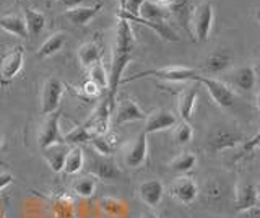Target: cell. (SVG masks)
<instances>
[{
    "label": "cell",
    "mask_w": 260,
    "mask_h": 218,
    "mask_svg": "<svg viewBox=\"0 0 260 218\" xmlns=\"http://www.w3.org/2000/svg\"><path fill=\"white\" fill-rule=\"evenodd\" d=\"M96 137L91 131H89V127L86 124H81L78 127L73 129L72 132H69L67 135L63 137V143L67 145H80V143H86Z\"/></svg>",
    "instance_id": "4dcf8cb0"
},
{
    "label": "cell",
    "mask_w": 260,
    "mask_h": 218,
    "mask_svg": "<svg viewBox=\"0 0 260 218\" xmlns=\"http://www.w3.org/2000/svg\"><path fill=\"white\" fill-rule=\"evenodd\" d=\"M65 39H67V35L65 33H54L52 36H49L38 49L36 57L39 60H43V59H47V57H51V55L57 54L63 47Z\"/></svg>",
    "instance_id": "cb8c5ba5"
},
{
    "label": "cell",
    "mask_w": 260,
    "mask_h": 218,
    "mask_svg": "<svg viewBox=\"0 0 260 218\" xmlns=\"http://www.w3.org/2000/svg\"><path fill=\"white\" fill-rule=\"evenodd\" d=\"M169 196L182 205H190L199 196V184L190 176H179L169 185Z\"/></svg>",
    "instance_id": "9c48e42d"
},
{
    "label": "cell",
    "mask_w": 260,
    "mask_h": 218,
    "mask_svg": "<svg viewBox=\"0 0 260 218\" xmlns=\"http://www.w3.org/2000/svg\"><path fill=\"white\" fill-rule=\"evenodd\" d=\"M138 197L148 208H154L161 204L165 197V185L159 179H145L138 185Z\"/></svg>",
    "instance_id": "9a60e30c"
},
{
    "label": "cell",
    "mask_w": 260,
    "mask_h": 218,
    "mask_svg": "<svg viewBox=\"0 0 260 218\" xmlns=\"http://www.w3.org/2000/svg\"><path fill=\"white\" fill-rule=\"evenodd\" d=\"M145 2H146V0H120V9H124L130 15H135V17H138L142 5Z\"/></svg>",
    "instance_id": "e575fe53"
},
{
    "label": "cell",
    "mask_w": 260,
    "mask_h": 218,
    "mask_svg": "<svg viewBox=\"0 0 260 218\" xmlns=\"http://www.w3.org/2000/svg\"><path fill=\"white\" fill-rule=\"evenodd\" d=\"M258 205V189L254 184H239L236 189V200H234V210L238 213L244 210L254 208Z\"/></svg>",
    "instance_id": "e0dca14e"
},
{
    "label": "cell",
    "mask_w": 260,
    "mask_h": 218,
    "mask_svg": "<svg viewBox=\"0 0 260 218\" xmlns=\"http://www.w3.org/2000/svg\"><path fill=\"white\" fill-rule=\"evenodd\" d=\"M174 142L177 145H187L190 143V140L193 139V129L189 122H185V120H182V122H179L174 126Z\"/></svg>",
    "instance_id": "836d02e7"
},
{
    "label": "cell",
    "mask_w": 260,
    "mask_h": 218,
    "mask_svg": "<svg viewBox=\"0 0 260 218\" xmlns=\"http://www.w3.org/2000/svg\"><path fill=\"white\" fill-rule=\"evenodd\" d=\"M86 70H88L89 80L94 82L103 91L108 93V82H109V80H108V74H106V69L103 66V60H98V62L91 64V66H89Z\"/></svg>",
    "instance_id": "1f68e13d"
},
{
    "label": "cell",
    "mask_w": 260,
    "mask_h": 218,
    "mask_svg": "<svg viewBox=\"0 0 260 218\" xmlns=\"http://www.w3.org/2000/svg\"><path fill=\"white\" fill-rule=\"evenodd\" d=\"M257 77L254 67H239L234 70L233 74V83L236 88H239L242 91H252V88L255 86Z\"/></svg>",
    "instance_id": "484cf974"
},
{
    "label": "cell",
    "mask_w": 260,
    "mask_h": 218,
    "mask_svg": "<svg viewBox=\"0 0 260 218\" xmlns=\"http://www.w3.org/2000/svg\"><path fill=\"white\" fill-rule=\"evenodd\" d=\"M195 82L202 83L203 86L207 88L211 101H213L216 106L226 109V108H231L234 104V101H236L234 90L228 83L221 82V80L213 78V77H205V75L199 74L197 78H195Z\"/></svg>",
    "instance_id": "5b68a950"
},
{
    "label": "cell",
    "mask_w": 260,
    "mask_h": 218,
    "mask_svg": "<svg viewBox=\"0 0 260 218\" xmlns=\"http://www.w3.org/2000/svg\"><path fill=\"white\" fill-rule=\"evenodd\" d=\"M145 119L146 114L138 108V104L134 100L127 98V96L119 100L116 112H114V126L116 127L127 122H135V120H145Z\"/></svg>",
    "instance_id": "7c38bea8"
},
{
    "label": "cell",
    "mask_w": 260,
    "mask_h": 218,
    "mask_svg": "<svg viewBox=\"0 0 260 218\" xmlns=\"http://www.w3.org/2000/svg\"><path fill=\"white\" fill-rule=\"evenodd\" d=\"M239 218H260V207L244 210V212L239 213Z\"/></svg>",
    "instance_id": "ab89813d"
},
{
    "label": "cell",
    "mask_w": 260,
    "mask_h": 218,
    "mask_svg": "<svg viewBox=\"0 0 260 218\" xmlns=\"http://www.w3.org/2000/svg\"><path fill=\"white\" fill-rule=\"evenodd\" d=\"M117 20H125L128 23H138V25H143L146 28L153 29L154 33H156L161 39H165V41L176 43V41L181 39L168 21H148V20H143L140 17H135V15L127 13L124 9H120V7H119V12H117Z\"/></svg>",
    "instance_id": "8fae6325"
},
{
    "label": "cell",
    "mask_w": 260,
    "mask_h": 218,
    "mask_svg": "<svg viewBox=\"0 0 260 218\" xmlns=\"http://www.w3.org/2000/svg\"><path fill=\"white\" fill-rule=\"evenodd\" d=\"M135 47V36L130 28V23L125 20H117L116 35H114L112 44V59H111V74L108 75V95L106 98L109 101V106L114 111V103H116L117 86L120 85L122 74H124L128 62L132 60Z\"/></svg>",
    "instance_id": "6da1fadb"
},
{
    "label": "cell",
    "mask_w": 260,
    "mask_h": 218,
    "mask_svg": "<svg viewBox=\"0 0 260 218\" xmlns=\"http://www.w3.org/2000/svg\"><path fill=\"white\" fill-rule=\"evenodd\" d=\"M258 143H260V131H258L254 137H252V139H249L246 143H244V147H242V150H241V153H239V157H238V158H244L246 155H249V153H250L252 150H254Z\"/></svg>",
    "instance_id": "8d00e7d4"
},
{
    "label": "cell",
    "mask_w": 260,
    "mask_h": 218,
    "mask_svg": "<svg viewBox=\"0 0 260 218\" xmlns=\"http://www.w3.org/2000/svg\"><path fill=\"white\" fill-rule=\"evenodd\" d=\"M59 120H60V111H55L47 114L44 120L39 126L38 131V145L43 150L55 143H63V137L60 134V127H59Z\"/></svg>",
    "instance_id": "52a82bcc"
},
{
    "label": "cell",
    "mask_w": 260,
    "mask_h": 218,
    "mask_svg": "<svg viewBox=\"0 0 260 218\" xmlns=\"http://www.w3.org/2000/svg\"><path fill=\"white\" fill-rule=\"evenodd\" d=\"M174 2H176V0H156V4L161 5V7H165V9H169V7H173Z\"/></svg>",
    "instance_id": "60d3db41"
},
{
    "label": "cell",
    "mask_w": 260,
    "mask_h": 218,
    "mask_svg": "<svg viewBox=\"0 0 260 218\" xmlns=\"http://www.w3.org/2000/svg\"><path fill=\"white\" fill-rule=\"evenodd\" d=\"M103 9V2L96 4L93 7H75V9L65 10V17H67L73 25L77 26H86L98 13Z\"/></svg>",
    "instance_id": "d6986e66"
},
{
    "label": "cell",
    "mask_w": 260,
    "mask_h": 218,
    "mask_svg": "<svg viewBox=\"0 0 260 218\" xmlns=\"http://www.w3.org/2000/svg\"><path fill=\"white\" fill-rule=\"evenodd\" d=\"M2 142H4V135H2V132H0V145H2Z\"/></svg>",
    "instance_id": "f6af8a7d"
},
{
    "label": "cell",
    "mask_w": 260,
    "mask_h": 218,
    "mask_svg": "<svg viewBox=\"0 0 260 218\" xmlns=\"http://www.w3.org/2000/svg\"><path fill=\"white\" fill-rule=\"evenodd\" d=\"M111 106H109V101L108 98L101 100L100 106L96 108V111L91 114V117H89L86 120V126L89 127V131H91L96 137L98 135H106L109 132V120H111Z\"/></svg>",
    "instance_id": "5bb4252c"
},
{
    "label": "cell",
    "mask_w": 260,
    "mask_h": 218,
    "mask_svg": "<svg viewBox=\"0 0 260 218\" xmlns=\"http://www.w3.org/2000/svg\"><path fill=\"white\" fill-rule=\"evenodd\" d=\"M96 185H98V179H96L94 176L83 174V176H78V177L73 179L72 189H73V192H75L78 197L89 199L96 192Z\"/></svg>",
    "instance_id": "83f0119b"
},
{
    "label": "cell",
    "mask_w": 260,
    "mask_h": 218,
    "mask_svg": "<svg viewBox=\"0 0 260 218\" xmlns=\"http://www.w3.org/2000/svg\"><path fill=\"white\" fill-rule=\"evenodd\" d=\"M103 46L101 43H98L96 39H93V41H88L85 44H81L78 47V60L81 64V67L83 69H88L91 64L101 60L103 57Z\"/></svg>",
    "instance_id": "7402d4cb"
},
{
    "label": "cell",
    "mask_w": 260,
    "mask_h": 218,
    "mask_svg": "<svg viewBox=\"0 0 260 218\" xmlns=\"http://www.w3.org/2000/svg\"><path fill=\"white\" fill-rule=\"evenodd\" d=\"M177 124V117L168 109H156L153 111L151 114H146L145 119V127L143 132L148 134H154V132H162L168 131V129L174 127Z\"/></svg>",
    "instance_id": "4fadbf2b"
},
{
    "label": "cell",
    "mask_w": 260,
    "mask_h": 218,
    "mask_svg": "<svg viewBox=\"0 0 260 218\" xmlns=\"http://www.w3.org/2000/svg\"><path fill=\"white\" fill-rule=\"evenodd\" d=\"M67 153H69L67 143H55V145H51V147H47L43 155L52 171L60 173V171H63V163H65Z\"/></svg>",
    "instance_id": "44dd1931"
},
{
    "label": "cell",
    "mask_w": 260,
    "mask_h": 218,
    "mask_svg": "<svg viewBox=\"0 0 260 218\" xmlns=\"http://www.w3.org/2000/svg\"><path fill=\"white\" fill-rule=\"evenodd\" d=\"M57 5L63 7L65 10L75 9V7H83V4H86V0H55Z\"/></svg>",
    "instance_id": "74e56055"
},
{
    "label": "cell",
    "mask_w": 260,
    "mask_h": 218,
    "mask_svg": "<svg viewBox=\"0 0 260 218\" xmlns=\"http://www.w3.org/2000/svg\"><path fill=\"white\" fill-rule=\"evenodd\" d=\"M230 64H231V59L226 52H213L203 60L202 69L205 70V74L213 75V74H219V72L226 70L230 67Z\"/></svg>",
    "instance_id": "4316f807"
},
{
    "label": "cell",
    "mask_w": 260,
    "mask_h": 218,
    "mask_svg": "<svg viewBox=\"0 0 260 218\" xmlns=\"http://www.w3.org/2000/svg\"><path fill=\"white\" fill-rule=\"evenodd\" d=\"M146 157H148V140H146V134L142 131L125 145L124 165L130 169H138L145 165Z\"/></svg>",
    "instance_id": "ba28073f"
},
{
    "label": "cell",
    "mask_w": 260,
    "mask_h": 218,
    "mask_svg": "<svg viewBox=\"0 0 260 218\" xmlns=\"http://www.w3.org/2000/svg\"><path fill=\"white\" fill-rule=\"evenodd\" d=\"M138 17L143 18V20H148V21H168V18H169V10L165 9V7L158 5L156 2L146 0V2L142 5Z\"/></svg>",
    "instance_id": "f1b7e54d"
},
{
    "label": "cell",
    "mask_w": 260,
    "mask_h": 218,
    "mask_svg": "<svg viewBox=\"0 0 260 218\" xmlns=\"http://www.w3.org/2000/svg\"><path fill=\"white\" fill-rule=\"evenodd\" d=\"M83 168H86L88 174H91L96 177V179H101L106 182L119 181L122 177V171L116 165V161H114L111 157H103L93 150L86 151Z\"/></svg>",
    "instance_id": "7a4b0ae2"
},
{
    "label": "cell",
    "mask_w": 260,
    "mask_h": 218,
    "mask_svg": "<svg viewBox=\"0 0 260 218\" xmlns=\"http://www.w3.org/2000/svg\"><path fill=\"white\" fill-rule=\"evenodd\" d=\"M88 143L91 145L93 151L100 153V155H103V157H111L114 153V148H116V140L111 142V139H108L106 135L93 137Z\"/></svg>",
    "instance_id": "d6a6232c"
},
{
    "label": "cell",
    "mask_w": 260,
    "mask_h": 218,
    "mask_svg": "<svg viewBox=\"0 0 260 218\" xmlns=\"http://www.w3.org/2000/svg\"><path fill=\"white\" fill-rule=\"evenodd\" d=\"M140 218H159V216H158L156 213H154L153 210H143Z\"/></svg>",
    "instance_id": "b9f144b4"
},
{
    "label": "cell",
    "mask_w": 260,
    "mask_h": 218,
    "mask_svg": "<svg viewBox=\"0 0 260 218\" xmlns=\"http://www.w3.org/2000/svg\"><path fill=\"white\" fill-rule=\"evenodd\" d=\"M24 51L21 46L13 47L0 57V85L8 86L23 69Z\"/></svg>",
    "instance_id": "8992f818"
},
{
    "label": "cell",
    "mask_w": 260,
    "mask_h": 218,
    "mask_svg": "<svg viewBox=\"0 0 260 218\" xmlns=\"http://www.w3.org/2000/svg\"><path fill=\"white\" fill-rule=\"evenodd\" d=\"M197 95H199L197 86L185 88V90H182L181 95H179L177 111H179V116H181V119L185 120V122H189V120L192 119L193 109H195V103H197Z\"/></svg>",
    "instance_id": "ac0fdd59"
},
{
    "label": "cell",
    "mask_w": 260,
    "mask_h": 218,
    "mask_svg": "<svg viewBox=\"0 0 260 218\" xmlns=\"http://www.w3.org/2000/svg\"><path fill=\"white\" fill-rule=\"evenodd\" d=\"M13 182V176L12 173L5 171V169H0V191L5 189L7 185H10Z\"/></svg>",
    "instance_id": "f35d334b"
},
{
    "label": "cell",
    "mask_w": 260,
    "mask_h": 218,
    "mask_svg": "<svg viewBox=\"0 0 260 218\" xmlns=\"http://www.w3.org/2000/svg\"><path fill=\"white\" fill-rule=\"evenodd\" d=\"M199 72L189 69V67H179V66H171V67H162V69H150V70H143L140 74H135L132 77L122 78L120 83H128L134 82V80H140V78H146V77H154L159 80H165V82H195Z\"/></svg>",
    "instance_id": "3957f363"
},
{
    "label": "cell",
    "mask_w": 260,
    "mask_h": 218,
    "mask_svg": "<svg viewBox=\"0 0 260 218\" xmlns=\"http://www.w3.org/2000/svg\"><path fill=\"white\" fill-rule=\"evenodd\" d=\"M254 72H255V77L257 78H260V60L255 64V66H254Z\"/></svg>",
    "instance_id": "7bdbcfd3"
},
{
    "label": "cell",
    "mask_w": 260,
    "mask_h": 218,
    "mask_svg": "<svg viewBox=\"0 0 260 218\" xmlns=\"http://www.w3.org/2000/svg\"><path fill=\"white\" fill-rule=\"evenodd\" d=\"M258 23H260V12H258Z\"/></svg>",
    "instance_id": "7dc6e473"
},
{
    "label": "cell",
    "mask_w": 260,
    "mask_h": 218,
    "mask_svg": "<svg viewBox=\"0 0 260 218\" xmlns=\"http://www.w3.org/2000/svg\"><path fill=\"white\" fill-rule=\"evenodd\" d=\"M258 204H260V189H258Z\"/></svg>",
    "instance_id": "bcb514c9"
},
{
    "label": "cell",
    "mask_w": 260,
    "mask_h": 218,
    "mask_svg": "<svg viewBox=\"0 0 260 218\" xmlns=\"http://www.w3.org/2000/svg\"><path fill=\"white\" fill-rule=\"evenodd\" d=\"M241 140H242L241 134L230 132V131H221V132H216L215 135L210 137L208 145H210V150L219 151V150L234 147V145H238Z\"/></svg>",
    "instance_id": "603a6c76"
},
{
    "label": "cell",
    "mask_w": 260,
    "mask_h": 218,
    "mask_svg": "<svg viewBox=\"0 0 260 218\" xmlns=\"http://www.w3.org/2000/svg\"><path fill=\"white\" fill-rule=\"evenodd\" d=\"M85 166V151L80 145L69 148L67 157H65L63 163V173L65 174H77Z\"/></svg>",
    "instance_id": "d4e9b609"
},
{
    "label": "cell",
    "mask_w": 260,
    "mask_h": 218,
    "mask_svg": "<svg viewBox=\"0 0 260 218\" xmlns=\"http://www.w3.org/2000/svg\"><path fill=\"white\" fill-rule=\"evenodd\" d=\"M81 90H83V95L86 96V98H98L103 91L94 82H91V80H86V82L83 83V86H81Z\"/></svg>",
    "instance_id": "d590c367"
},
{
    "label": "cell",
    "mask_w": 260,
    "mask_h": 218,
    "mask_svg": "<svg viewBox=\"0 0 260 218\" xmlns=\"http://www.w3.org/2000/svg\"><path fill=\"white\" fill-rule=\"evenodd\" d=\"M195 165H197V157H195L192 151H182L169 163V169L173 173L184 176L185 173L192 171V169L195 168Z\"/></svg>",
    "instance_id": "f546056e"
},
{
    "label": "cell",
    "mask_w": 260,
    "mask_h": 218,
    "mask_svg": "<svg viewBox=\"0 0 260 218\" xmlns=\"http://www.w3.org/2000/svg\"><path fill=\"white\" fill-rule=\"evenodd\" d=\"M63 95V83L59 78L51 77L44 82L43 93H41V112L44 116L59 111V104Z\"/></svg>",
    "instance_id": "30bf717a"
},
{
    "label": "cell",
    "mask_w": 260,
    "mask_h": 218,
    "mask_svg": "<svg viewBox=\"0 0 260 218\" xmlns=\"http://www.w3.org/2000/svg\"><path fill=\"white\" fill-rule=\"evenodd\" d=\"M255 106H257V108L260 109V93L257 95V100H255Z\"/></svg>",
    "instance_id": "ee69618b"
},
{
    "label": "cell",
    "mask_w": 260,
    "mask_h": 218,
    "mask_svg": "<svg viewBox=\"0 0 260 218\" xmlns=\"http://www.w3.org/2000/svg\"><path fill=\"white\" fill-rule=\"evenodd\" d=\"M213 4L202 2L200 5L193 7L192 18H190V29L192 38L200 43L208 41L211 26H213Z\"/></svg>",
    "instance_id": "277c9868"
},
{
    "label": "cell",
    "mask_w": 260,
    "mask_h": 218,
    "mask_svg": "<svg viewBox=\"0 0 260 218\" xmlns=\"http://www.w3.org/2000/svg\"><path fill=\"white\" fill-rule=\"evenodd\" d=\"M0 28L7 33H10L16 38H28V29H26V23L21 13H7L0 17Z\"/></svg>",
    "instance_id": "ffe728a7"
},
{
    "label": "cell",
    "mask_w": 260,
    "mask_h": 218,
    "mask_svg": "<svg viewBox=\"0 0 260 218\" xmlns=\"http://www.w3.org/2000/svg\"><path fill=\"white\" fill-rule=\"evenodd\" d=\"M20 7H21V15L26 23V29H28V38H36L41 35V31L46 28L47 18L43 12H39L26 2V0H18Z\"/></svg>",
    "instance_id": "2e32d148"
}]
</instances>
